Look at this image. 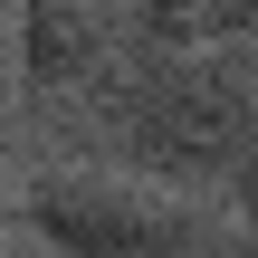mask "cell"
<instances>
[{
  "instance_id": "cell-1",
  "label": "cell",
  "mask_w": 258,
  "mask_h": 258,
  "mask_svg": "<svg viewBox=\"0 0 258 258\" xmlns=\"http://www.w3.org/2000/svg\"><path fill=\"white\" fill-rule=\"evenodd\" d=\"M77 124L105 163L211 191L249 163V48H115V67L77 96Z\"/></svg>"
},
{
  "instance_id": "cell-2",
  "label": "cell",
  "mask_w": 258,
  "mask_h": 258,
  "mask_svg": "<svg viewBox=\"0 0 258 258\" xmlns=\"http://www.w3.org/2000/svg\"><path fill=\"white\" fill-rule=\"evenodd\" d=\"M10 220L48 258H211V201L124 163H48L10 191Z\"/></svg>"
},
{
  "instance_id": "cell-3",
  "label": "cell",
  "mask_w": 258,
  "mask_h": 258,
  "mask_svg": "<svg viewBox=\"0 0 258 258\" xmlns=\"http://www.w3.org/2000/svg\"><path fill=\"white\" fill-rule=\"evenodd\" d=\"M124 48V0H10V57L19 105H77Z\"/></svg>"
},
{
  "instance_id": "cell-4",
  "label": "cell",
  "mask_w": 258,
  "mask_h": 258,
  "mask_svg": "<svg viewBox=\"0 0 258 258\" xmlns=\"http://www.w3.org/2000/svg\"><path fill=\"white\" fill-rule=\"evenodd\" d=\"M134 48H249L258 0H124Z\"/></svg>"
},
{
  "instance_id": "cell-5",
  "label": "cell",
  "mask_w": 258,
  "mask_h": 258,
  "mask_svg": "<svg viewBox=\"0 0 258 258\" xmlns=\"http://www.w3.org/2000/svg\"><path fill=\"white\" fill-rule=\"evenodd\" d=\"M10 124H19V57H10V0H0V220H10Z\"/></svg>"
},
{
  "instance_id": "cell-6",
  "label": "cell",
  "mask_w": 258,
  "mask_h": 258,
  "mask_svg": "<svg viewBox=\"0 0 258 258\" xmlns=\"http://www.w3.org/2000/svg\"><path fill=\"white\" fill-rule=\"evenodd\" d=\"M239 182H258V38H249V163H239Z\"/></svg>"
}]
</instances>
